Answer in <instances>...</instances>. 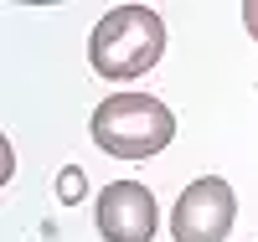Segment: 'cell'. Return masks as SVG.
I'll list each match as a JSON object with an SVG mask.
<instances>
[{"label": "cell", "mask_w": 258, "mask_h": 242, "mask_svg": "<svg viewBox=\"0 0 258 242\" xmlns=\"http://www.w3.org/2000/svg\"><path fill=\"white\" fill-rule=\"evenodd\" d=\"M78 191H83V175L78 170H62V201H78Z\"/></svg>", "instance_id": "obj_5"}, {"label": "cell", "mask_w": 258, "mask_h": 242, "mask_svg": "<svg viewBox=\"0 0 258 242\" xmlns=\"http://www.w3.org/2000/svg\"><path fill=\"white\" fill-rule=\"evenodd\" d=\"M93 216H98L103 242H150L155 227H160V206H155V196H150V186H140V181L103 186Z\"/></svg>", "instance_id": "obj_4"}, {"label": "cell", "mask_w": 258, "mask_h": 242, "mask_svg": "<svg viewBox=\"0 0 258 242\" xmlns=\"http://www.w3.org/2000/svg\"><path fill=\"white\" fill-rule=\"evenodd\" d=\"M160 57H165V21L150 6H114L88 36V62L109 83L155 72Z\"/></svg>", "instance_id": "obj_1"}, {"label": "cell", "mask_w": 258, "mask_h": 242, "mask_svg": "<svg viewBox=\"0 0 258 242\" xmlns=\"http://www.w3.org/2000/svg\"><path fill=\"white\" fill-rule=\"evenodd\" d=\"M243 26H248V36L258 41V0H248V6H243Z\"/></svg>", "instance_id": "obj_6"}, {"label": "cell", "mask_w": 258, "mask_h": 242, "mask_svg": "<svg viewBox=\"0 0 258 242\" xmlns=\"http://www.w3.org/2000/svg\"><path fill=\"white\" fill-rule=\"evenodd\" d=\"M232 216H238V196L222 175H202L181 191L176 211H170V237L176 242H227Z\"/></svg>", "instance_id": "obj_3"}, {"label": "cell", "mask_w": 258, "mask_h": 242, "mask_svg": "<svg viewBox=\"0 0 258 242\" xmlns=\"http://www.w3.org/2000/svg\"><path fill=\"white\" fill-rule=\"evenodd\" d=\"M93 144L114 160H150L176 139V114L150 93H114L93 108Z\"/></svg>", "instance_id": "obj_2"}]
</instances>
